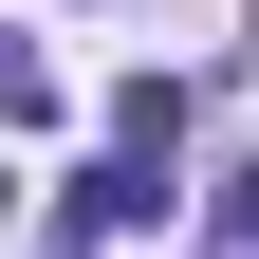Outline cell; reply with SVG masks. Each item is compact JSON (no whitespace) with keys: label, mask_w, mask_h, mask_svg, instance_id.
Listing matches in <instances>:
<instances>
[{"label":"cell","mask_w":259,"mask_h":259,"mask_svg":"<svg viewBox=\"0 0 259 259\" xmlns=\"http://www.w3.org/2000/svg\"><path fill=\"white\" fill-rule=\"evenodd\" d=\"M111 148L167 167V148H185V74H130V93H111Z\"/></svg>","instance_id":"cell-1"},{"label":"cell","mask_w":259,"mask_h":259,"mask_svg":"<svg viewBox=\"0 0 259 259\" xmlns=\"http://www.w3.org/2000/svg\"><path fill=\"white\" fill-rule=\"evenodd\" d=\"M204 241H222V259H259V167H222V204H204Z\"/></svg>","instance_id":"cell-2"}]
</instances>
